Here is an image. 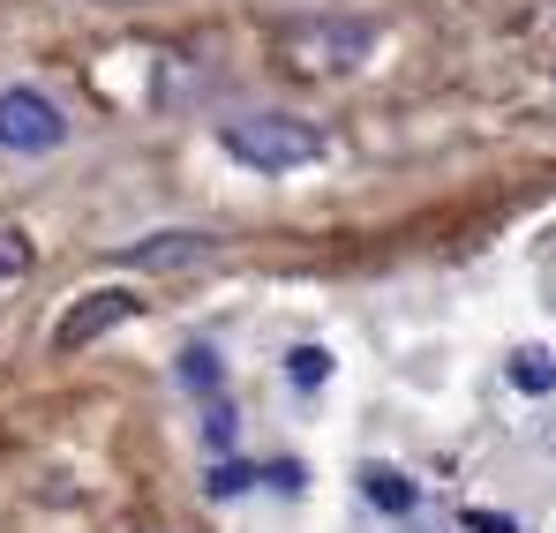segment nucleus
Segmentation results:
<instances>
[{"label": "nucleus", "mask_w": 556, "mask_h": 533, "mask_svg": "<svg viewBox=\"0 0 556 533\" xmlns=\"http://www.w3.org/2000/svg\"><path fill=\"white\" fill-rule=\"evenodd\" d=\"M466 533H519V519H504V511H466Z\"/></svg>", "instance_id": "9b49d317"}, {"label": "nucleus", "mask_w": 556, "mask_h": 533, "mask_svg": "<svg viewBox=\"0 0 556 533\" xmlns=\"http://www.w3.org/2000/svg\"><path fill=\"white\" fill-rule=\"evenodd\" d=\"M362 496H369L376 511H414V481L391 473V466H369V473H362Z\"/></svg>", "instance_id": "39448f33"}, {"label": "nucleus", "mask_w": 556, "mask_h": 533, "mask_svg": "<svg viewBox=\"0 0 556 533\" xmlns=\"http://www.w3.org/2000/svg\"><path fill=\"white\" fill-rule=\"evenodd\" d=\"M128 316H136V293H113V285H105V293H84V301L53 323V354H84L91 339H105V331L128 323Z\"/></svg>", "instance_id": "7ed1b4c3"}, {"label": "nucleus", "mask_w": 556, "mask_h": 533, "mask_svg": "<svg viewBox=\"0 0 556 533\" xmlns=\"http://www.w3.org/2000/svg\"><path fill=\"white\" fill-rule=\"evenodd\" d=\"M249 473H256V466H233V458H226V466L211 473V496H241V488H249Z\"/></svg>", "instance_id": "9d476101"}, {"label": "nucleus", "mask_w": 556, "mask_h": 533, "mask_svg": "<svg viewBox=\"0 0 556 533\" xmlns=\"http://www.w3.org/2000/svg\"><path fill=\"white\" fill-rule=\"evenodd\" d=\"M286 376H293L301 391H316V383L331 376V354H324V346H293V354H286Z\"/></svg>", "instance_id": "6e6552de"}, {"label": "nucleus", "mask_w": 556, "mask_h": 533, "mask_svg": "<svg viewBox=\"0 0 556 533\" xmlns=\"http://www.w3.org/2000/svg\"><path fill=\"white\" fill-rule=\"evenodd\" d=\"M181 383L188 391H218V354H211V346H188L181 354Z\"/></svg>", "instance_id": "1a4fd4ad"}, {"label": "nucleus", "mask_w": 556, "mask_h": 533, "mask_svg": "<svg viewBox=\"0 0 556 533\" xmlns=\"http://www.w3.org/2000/svg\"><path fill=\"white\" fill-rule=\"evenodd\" d=\"M30 270V241L15 226H0V293H15V278Z\"/></svg>", "instance_id": "0eeeda50"}, {"label": "nucleus", "mask_w": 556, "mask_h": 533, "mask_svg": "<svg viewBox=\"0 0 556 533\" xmlns=\"http://www.w3.org/2000/svg\"><path fill=\"white\" fill-rule=\"evenodd\" d=\"M218 143H226V158H241L249 174H293V166H308V158L324 151V136H316L308 120H293V113H233V120L218 128Z\"/></svg>", "instance_id": "f257e3e1"}, {"label": "nucleus", "mask_w": 556, "mask_h": 533, "mask_svg": "<svg viewBox=\"0 0 556 533\" xmlns=\"http://www.w3.org/2000/svg\"><path fill=\"white\" fill-rule=\"evenodd\" d=\"M511 383H519V391H534V398L556 391V354H534V346H527V354H511Z\"/></svg>", "instance_id": "423d86ee"}, {"label": "nucleus", "mask_w": 556, "mask_h": 533, "mask_svg": "<svg viewBox=\"0 0 556 533\" xmlns=\"http://www.w3.org/2000/svg\"><path fill=\"white\" fill-rule=\"evenodd\" d=\"M61 136H68V120L46 90H0V151H53Z\"/></svg>", "instance_id": "f03ea898"}, {"label": "nucleus", "mask_w": 556, "mask_h": 533, "mask_svg": "<svg viewBox=\"0 0 556 533\" xmlns=\"http://www.w3.org/2000/svg\"><path fill=\"white\" fill-rule=\"evenodd\" d=\"M211 256H218L211 233H151V241L121 249V264H136V270H188V264H211Z\"/></svg>", "instance_id": "20e7f679"}, {"label": "nucleus", "mask_w": 556, "mask_h": 533, "mask_svg": "<svg viewBox=\"0 0 556 533\" xmlns=\"http://www.w3.org/2000/svg\"><path fill=\"white\" fill-rule=\"evenodd\" d=\"M203 436H211V444H233V406H211V421H203Z\"/></svg>", "instance_id": "f8f14e48"}]
</instances>
